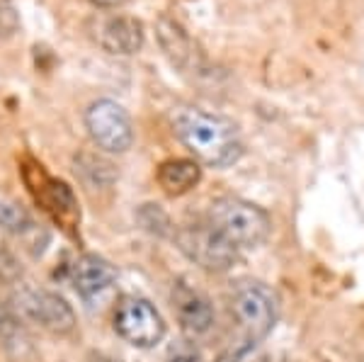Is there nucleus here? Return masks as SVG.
I'll return each mask as SVG.
<instances>
[{
	"label": "nucleus",
	"mask_w": 364,
	"mask_h": 362,
	"mask_svg": "<svg viewBox=\"0 0 364 362\" xmlns=\"http://www.w3.org/2000/svg\"><path fill=\"white\" fill-rule=\"evenodd\" d=\"M173 132L197 163L209 168L233 166L243 156L238 129L226 117L207 112L202 107L180 105L170 115Z\"/></svg>",
	"instance_id": "obj_1"
},
{
	"label": "nucleus",
	"mask_w": 364,
	"mask_h": 362,
	"mask_svg": "<svg viewBox=\"0 0 364 362\" xmlns=\"http://www.w3.org/2000/svg\"><path fill=\"white\" fill-rule=\"evenodd\" d=\"M207 224L233 248H257L272 229L265 209L240 197H219L211 202Z\"/></svg>",
	"instance_id": "obj_2"
},
{
	"label": "nucleus",
	"mask_w": 364,
	"mask_h": 362,
	"mask_svg": "<svg viewBox=\"0 0 364 362\" xmlns=\"http://www.w3.org/2000/svg\"><path fill=\"white\" fill-rule=\"evenodd\" d=\"M231 312L245 334V341H265L277 324V297L262 282L238 284L231 299Z\"/></svg>",
	"instance_id": "obj_3"
},
{
	"label": "nucleus",
	"mask_w": 364,
	"mask_h": 362,
	"mask_svg": "<svg viewBox=\"0 0 364 362\" xmlns=\"http://www.w3.org/2000/svg\"><path fill=\"white\" fill-rule=\"evenodd\" d=\"M22 178H25V185L32 192V197L42 204V209L56 224H61L63 229H73L78 224L80 212L73 190L61 180L49 178L42 163L27 159L22 163Z\"/></svg>",
	"instance_id": "obj_4"
},
{
	"label": "nucleus",
	"mask_w": 364,
	"mask_h": 362,
	"mask_svg": "<svg viewBox=\"0 0 364 362\" xmlns=\"http://www.w3.org/2000/svg\"><path fill=\"white\" fill-rule=\"evenodd\" d=\"M85 127L97 149L124 154L134 144V127L127 110L114 100H95L85 110Z\"/></svg>",
	"instance_id": "obj_5"
},
{
	"label": "nucleus",
	"mask_w": 364,
	"mask_h": 362,
	"mask_svg": "<svg viewBox=\"0 0 364 362\" xmlns=\"http://www.w3.org/2000/svg\"><path fill=\"white\" fill-rule=\"evenodd\" d=\"M114 331L136 348H154L166 336V324L158 309L141 297H124L114 312Z\"/></svg>",
	"instance_id": "obj_6"
},
{
	"label": "nucleus",
	"mask_w": 364,
	"mask_h": 362,
	"mask_svg": "<svg viewBox=\"0 0 364 362\" xmlns=\"http://www.w3.org/2000/svg\"><path fill=\"white\" fill-rule=\"evenodd\" d=\"M178 243L197 265H202L204 270L211 272L228 270L238 258V248H233L226 238H221L209 224L180 231Z\"/></svg>",
	"instance_id": "obj_7"
},
{
	"label": "nucleus",
	"mask_w": 364,
	"mask_h": 362,
	"mask_svg": "<svg viewBox=\"0 0 364 362\" xmlns=\"http://www.w3.org/2000/svg\"><path fill=\"white\" fill-rule=\"evenodd\" d=\"M17 307L29 321L51 334H70L75 329V314L63 297L54 292L25 287L17 294Z\"/></svg>",
	"instance_id": "obj_8"
},
{
	"label": "nucleus",
	"mask_w": 364,
	"mask_h": 362,
	"mask_svg": "<svg viewBox=\"0 0 364 362\" xmlns=\"http://www.w3.org/2000/svg\"><path fill=\"white\" fill-rule=\"evenodd\" d=\"M92 39L102 46L109 54L119 56H132L141 51L146 39L144 25L141 20L132 15H107V17H95L90 22Z\"/></svg>",
	"instance_id": "obj_9"
},
{
	"label": "nucleus",
	"mask_w": 364,
	"mask_h": 362,
	"mask_svg": "<svg viewBox=\"0 0 364 362\" xmlns=\"http://www.w3.org/2000/svg\"><path fill=\"white\" fill-rule=\"evenodd\" d=\"M156 39H158V44H161L163 54L170 58L173 66L182 68V71H192V68L199 71L204 56L180 22H175L173 17H168V15H161L156 22Z\"/></svg>",
	"instance_id": "obj_10"
},
{
	"label": "nucleus",
	"mask_w": 364,
	"mask_h": 362,
	"mask_svg": "<svg viewBox=\"0 0 364 362\" xmlns=\"http://www.w3.org/2000/svg\"><path fill=\"white\" fill-rule=\"evenodd\" d=\"M175 312H178L180 326L192 336L207 334L214 324V312L204 294H199L197 289L187 287V284H178L173 292Z\"/></svg>",
	"instance_id": "obj_11"
},
{
	"label": "nucleus",
	"mask_w": 364,
	"mask_h": 362,
	"mask_svg": "<svg viewBox=\"0 0 364 362\" xmlns=\"http://www.w3.org/2000/svg\"><path fill=\"white\" fill-rule=\"evenodd\" d=\"M117 280V270L112 262H107L100 255H80L73 265V284L83 299H92L100 292L109 289Z\"/></svg>",
	"instance_id": "obj_12"
},
{
	"label": "nucleus",
	"mask_w": 364,
	"mask_h": 362,
	"mask_svg": "<svg viewBox=\"0 0 364 362\" xmlns=\"http://www.w3.org/2000/svg\"><path fill=\"white\" fill-rule=\"evenodd\" d=\"M158 185L168 195H185L202 180V168L192 159H170L158 166Z\"/></svg>",
	"instance_id": "obj_13"
},
{
	"label": "nucleus",
	"mask_w": 364,
	"mask_h": 362,
	"mask_svg": "<svg viewBox=\"0 0 364 362\" xmlns=\"http://www.w3.org/2000/svg\"><path fill=\"white\" fill-rule=\"evenodd\" d=\"M0 341H3V346L8 350L27 343L25 331H22V326H20V319L13 314V309H8L5 304H0Z\"/></svg>",
	"instance_id": "obj_14"
},
{
	"label": "nucleus",
	"mask_w": 364,
	"mask_h": 362,
	"mask_svg": "<svg viewBox=\"0 0 364 362\" xmlns=\"http://www.w3.org/2000/svg\"><path fill=\"white\" fill-rule=\"evenodd\" d=\"M214 362H265V350L255 341H243L238 346L226 348Z\"/></svg>",
	"instance_id": "obj_15"
},
{
	"label": "nucleus",
	"mask_w": 364,
	"mask_h": 362,
	"mask_svg": "<svg viewBox=\"0 0 364 362\" xmlns=\"http://www.w3.org/2000/svg\"><path fill=\"white\" fill-rule=\"evenodd\" d=\"M0 226L8 231H25L29 226V217L25 209H20L13 202H0Z\"/></svg>",
	"instance_id": "obj_16"
},
{
	"label": "nucleus",
	"mask_w": 364,
	"mask_h": 362,
	"mask_svg": "<svg viewBox=\"0 0 364 362\" xmlns=\"http://www.w3.org/2000/svg\"><path fill=\"white\" fill-rule=\"evenodd\" d=\"M20 29V13L15 8V0H0V39L15 37Z\"/></svg>",
	"instance_id": "obj_17"
},
{
	"label": "nucleus",
	"mask_w": 364,
	"mask_h": 362,
	"mask_svg": "<svg viewBox=\"0 0 364 362\" xmlns=\"http://www.w3.org/2000/svg\"><path fill=\"white\" fill-rule=\"evenodd\" d=\"M168 362H199V350L195 348V343L178 341L168 350Z\"/></svg>",
	"instance_id": "obj_18"
},
{
	"label": "nucleus",
	"mask_w": 364,
	"mask_h": 362,
	"mask_svg": "<svg viewBox=\"0 0 364 362\" xmlns=\"http://www.w3.org/2000/svg\"><path fill=\"white\" fill-rule=\"evenodd\" d=\"M92 5H97V8H114V5L124 3V0H90Z\"/></svg>",
	"instance_id": "obj_19"
}]
</instances>
